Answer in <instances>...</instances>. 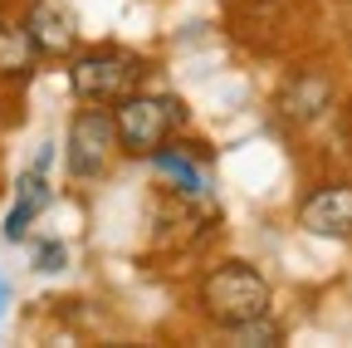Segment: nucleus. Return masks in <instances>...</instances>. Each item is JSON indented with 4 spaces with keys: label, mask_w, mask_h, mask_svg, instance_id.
Here are the masks:
<instances>
[{
    "label": "nucleus",
    "mask_w": 352,
    "mask_h": 348,
    "mask_svg": "<svg viewBox=\"0 0 352 348\" xmlns=\"http://www.w3.org/2000/svg\"><path fill=\"white\" fill-rule=\"evenodd\" d=\"M328 108H333V79L323 69H303L279 89V118H289L294 127H314Z\"/></svg>",
    "instance_id": "nucleus-9"
},
{
    "label": "nucleus",
    "mask_w": 352,
    "mask_h": 348,
    "mask_svg": "<svg viewBox=\"0 0 352 348\" xmlns=\"http://www.w3.org/2000/svg\"><path fill=\"white\" fill-rule=\"evenodd\" d=\"M69 260H74L69 240H54V236L30 240V265H34V275H64V270H69Z\"/></svg>",
    "instance_id": "nucleus-12"
},
{
    "label": "nucleus",
    "mask_w": 352,
    "mask_h": 348,
    "mask_svg": "<svg viewBox=\"0 0 352 348\" xmlns=\"http://www.w3.org/2000/svg\"><path fill=\"white\" fill-rule=\"evenodd\" d=\"M152 172H157V182L176 196V201H186L191 211H206L215 216V177H210V167L201 157L196 143H182V138H171L162 143L157 152H147Z\"/></svg>",
    "instance_id": "nucleus-5"
},
{
    "label": "nucleus",
    "mask_w": 352,
    "mask_h": 348,
    "mask_svg": "<svg viewBox=\"0 0 352 348\" xmlns=\"http://www.w3.org/2000/svg\"><path fill=\"white\" fill-rule=\"evenodd\" d=\"M10 299H15V289H10V280H6V270H0V319L10 314Z\"/></svg>",
    "instance_id": "nucleus-14"
},
{
    "label": "nucleus",
    "mask_w": 352,
    "mask_h": 348,
    "mask_svg": "<svg viewBox=\"0 0 352 348\" xmlns=\"http://www.w3.org/2000/svg\"><path fill=\"white\" fill-rule=\"evenodd\" d=\"M0 127H6V108H0Z\"/></svg>",
    "instance_id": "nucleus-16"
},
{
    "label": "nucleus",
    "mask_w": 352,
    "mask_h": 348,
    "mask_svg": "<svg viewBox=\"0 0 352 348\" xmlns=\"http://www.w3.org/2000/svg\"><path fill=\"white\" fill-rule=\"evenodd\" d=\"M196 309L210 329H230L274 309V285L250 260H215L196 280Z\"/></svg>",
    "instance_id": "nucleus-1"
},
{
    "label": "nucleus",
    "mask_w": 352,
    "mask_h": 348,
    "mask_svg": "<svg viewBox=\"0 0 352 348\" xmlns=\"http://www.w3.org/2000/svg\"><path fill=\"white\" fill-rule=\"evenodd\" d=\"M15 20L30 34V45L39 50V59L64 64L83 45V25H78V10L69 6V0H20Z\"/></svg>",
    "instance_id": "nucleus-6"
},
{
    "label": "nucleus",
    "mask_w": 352,
    "mask_h": 348,
    "mask_svg": "<svg viewBox=\"0 0 352 348\" xmlns=\"http://www.w3.org/2000/svg\"><path fill=\"white\" fill-rule=\"evenodd\" d=\"M54 157H59V143H50V138H44V143L34 147V157H30V167H39V172H50V167H54Z\"/></svg>",
    "instance_id": "nucleus-13"
},
{
    "label": "nucleus",
    "mask_w": 352,
    "mask_h": 348,
    "mask_svg": "<svg viewBox=\"0 0 352 348\" xmlns=\"http://www.w3.org/2000/svg\"><path fill=\"white\" fill-rule=\"evenodd\" d=\"M50 206H54V182H50V172L25 167L20 177H15V187H10L6 216H0V240H6V245H25V240H30V226H34Z\"/></svg>",
    "instance_id": "nucleus-8"
},
{
    "label": "nucleus",
    "mask_w": 352,
    "mask_h": 348,
    "mask_svg": "<svg viewBox=\"0 0 352 348\" xmlns=\"http://www.w3.org/2000/svg\"><path fill=\"white\" fill-rule=\"evenodd\" d=\"M240 6H254V10H270V6H279V0H240Z\"/></svg>",
    "instance_id": "nucleus-15"
},
{
    "label": "nucleus",
    "mask_w": 352,
    "mask_h": 348,
    "mask_svg": "<svg viewBox=\"0 0 352 348\" xmlns=\"http://www.w3.org/2000/svg\"><path fill=\"white\" fill-rule=\"evenodd\" d=\"M64 167L69 177L94 187L103 182L113 162L122 157V143H118V123H113V108L108 103H78V113L69 118V133H64Z\"/></svg>",
    "instance_id": "nucleus-4"
},
{
    "label": "nucleus",
    "mask_w": 352,
    "mask_h": 348,
    "mask_svg": "<svg viewBox=\"0 0 352 348\" xmlns=\"http://www.w3.org/2000/svg\"><path fill=\"white\" fill-rule=\"evenodd\" d=\"M69 94L78 103H118L122 94L132 89H142V79H147V59L138 50H127V45H78L69 59Z\"/></svg>",
    "instance_id": "nucleus-2"
},
{
    "label": "nucleus",
    "mask_w": 352,
    "mask_h": 348,
    "mask_svg": "<svg viewBox=\"0 0 352 348\" xmlns=\"http://www.w3.org/2000/svg\"><path fill=\"white\" fill-rule=\"evenodd\" d=\"M113 123H118V143L122 157H147L162 143L182 138L186 127V103L166 94V89H132L113 103Z\"/></svg>",
    "instance_id": "nucleus-3"
},
{
    "label": "nucleus",
    "mask_w": 352,
    "mask_h": 348,
    "mask_svg": "<svg viewBox=\"0 0 352 348\" xmlns=\"http://www.w3.org/2000/svg\"><path fill=\"white\" fill-rule=\"evenodd\" d=\"M294 221L318 240H352V177L314 182L298 196Z\"/></svg>",
    "instance_id": "nucleus-7"
},
{
    "label": "nucleus",
    "mask_w": 352,
    "mask_h": 348,
    "mask_svg": "<svg viewBox=\"0 0 352 348\" xmlns=\"http://www.w3.org/2000/svg\"><path fill=\"white\" fill-rule=\"evenodd\" d=\"M220 338H230V343H250V348H264V343H279L284 338V324L270 314H259V319H245V324H230V329H220Z\"/></svg>",
    "instance_id": "nucleus-11"
},
{
    "label": "nucleus",
    "mask_w": 352,
    "mask_h": 348,
    "mask_svg": "<svg viewBox=\"0 0 352 348\" xmlns=\"http://www.w3.org/2000/svg\"><path fill=\"white\" fill-rule=\"evenodd\" d=\"M39 50L30 45V34L20 30V20H0V89H25L39 74Z\"/></svg>",
    "instance_id": "nucleus-10"
}]
</instances>
